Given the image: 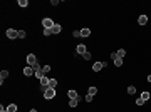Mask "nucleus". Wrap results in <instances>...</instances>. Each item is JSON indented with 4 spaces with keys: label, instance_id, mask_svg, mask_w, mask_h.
I'll list each match as a JSON object with an SVG mask.
<instances>
[{
    "label": "nucleus",
    "instance_id": "16",
    "mask_svg": "<svg viewBox=\"0 0 151 112\" xmlns=\"http://www.w3.org/2000/svg\"><path fill=\"white\" fill-rule=\"evenodd\" d=\"M149 97H151V94H149V92H143V94H141V99L144 100V102H146V100H148Z\"/></svg>",
    "mask_w": 151,
    "mask_h": 112
},
{
    "label": "nucleus",
    "instance_id": "26",
    "mask_svg": "<svg viewBox=\"0 0 151 112\" xmlns=\"http://www.w3.org/2000/svg\"><path fill=\"white\" fill-rule=\"evenodd\" d=\"M19 39H25V30H19Z\"/></svg>",
    "mask_w": 151,
    "mask_h": 112
},
{
    "label": "nucleus",
    "instance_id": "11",
    "mask_svg": "<svg viewBox=\"0 0 151 112\" xmlns=\"http://www.w3.org/2000/svg\"><path fill=\"white\" fill-rule=\"evenodd\" d=\"M138 23H139V25H146V23H148V17H146V15H141V17L138 19Z\"/></svg>",
    "mask_w": 151,
    "mask_h": 112
},
{
    "label": "nucleus",
    "instance_id": "9",
    "mask_svg": "<svg viewBox=\"0 0 151 112\" xmlns=\"http://www.w3.org/2000/svg\"><path fill=\"white\" fill-rule=\"evenodd\" d=\"M9 77V70H2L0 72V84L4 85V79H7Z\"/></svg>",
    "mask_w": 151,
    "mask_h": 112
},
{
    "label": "nucleus",
    "instance_id": "21",
    "mask_svg": "<svg viewBox=\"0 0 151 112\" xmlns=\"http://www.w3.org/2000/svg\"><path fill=\"white\" fill-rule=\"evenodd\" d=\"M124 55H126V50H124V49H119V50H118V57H119V59H123Z\"/></svg>",
    "mask_w": 151,
    "mask_h": 112
},
{
    "label": "nucleus",
    "instance_id": "30",
    "mask_svg": "<svg viewBox=\"0 0 151 112\" xmlns=\"http://www.w3.org/2000/svg\"><path fill=\"white\" fill-rule=\"evenodd\" d=\"M52 30H49V28H44V35H51Z\"/></svg>",
    "mask_w": 151,
    "mask_h": 112
},
{
    "label": "nucleus",
    "instance_id": "25",
    "mask_svg": "<svg viewBox=\"0 0 151 112\" xmlns=\"http://www.w3.org/2000/svg\"><path fill=\"white\" fill-rule=\"evenodd\" d=\"M32 69L35 70V72H37V70H40V69H42V67L39 65V62H37V64H34V65H32Z\"/></svg>",
    "mask_w": 151,
    "mask_h": 112
},
{
    "label": "nucleus",
    "instance_id": "17",
    "mask_svg": "<svg viewBox=\"0 0 151 112\" xmlns=\"http://www.w3.org/2000/svg\"><path fill=\"white\" fill-rule=\"evenodd\" d=\"M87 94H91V95H96V94H97V87H89Z\"/></svg>",
    "mask_w": 151,
    "mask_h": 112
},
{
    "label": "nucleus",
    "instance_id": "22",
    "mask_svg": "<svg viewBox=\"0 0 151 112\" xmlns=\"http://www.w3.org/2000/svg\"><path fill=\"white\" fill-rule=\"evenodd\" d=\"M114 65H116V67H121V65H123V59H119V57H118V59L114 60Z\"/></svg>",
    "mask_w": 151,
    "mask_h": 112
},
{
    "label": "nucleus",
    "instance_id": "18",
    "mask_svg": "<svg viewBox=\"0 0 151 112\" xmlns=\"http://www.w3.org/2000/svg\"><path fill=\"white\" fill-rule=\"evenodd\" d=\"M134 92H136V87H134V85H129V87H128V94H129V95H133Z\"/></svg>",
    "mask_w": 151,
    "mask_h": 112
},
{
    "label": "nucleus",
    "instance_id": "19",
    "mask_svg": "<svg viewBox=\"0 0 151 112\" xmlns=\"http://www.w3.org/2000/svg\"><path fill=\"white\" fill-rule=\"evenodd\" d=\"M27 5H29V2H27V0H19V7H22V9H25Z\"/></svg>",
    "mask_w": 151,
    "mask_h": 112
},
{
    "label": "nucleus",
    "instance_id": "28",
    "mask_svg": "<svg viewBox=\"0 0 151 112\" xmlns=\"http://www.w3.org/2000/svg\"><path fill=\"white\" fill-rule=\"evenodd\" d=\"M92 97H94V95H91V94H87V95H86V102H91V100H92Z\"/></svg>",
    "mask_w": 151,
    "mask_h": 112
},
{
    "label": "nucleus",
    "instance_id": "27",
    "mask_svg": "<svg viewBox=\"0 0 151 112\" xmlns=\"http://www.w3.org/2000/svg\"><path fill=\"white\" fill-rule=\"evenodd\" d=\"M143 104H144V100H143L141 97H139V99H136V105H143Z\"/></svg>",
    "mask_w": 151,
    "mask_h": 112
},
{
    "label": "nucleus",
    "instance_id": "33",
    "mask_svg": "<svg viewBox=\"0 0 151 112\" xmlns=\"http://www.w3.org/2000/svg\"><path fill=\"white\" fill-rule=\"evenodd\" d=\"M148 82H149V84H151V74L148 75Z\"/></svg>",
    "mask_w": 151,
    "mask_h": 112
},
{
    "label": "nucleus",
    "instance_id": "1",
    "mask_svg": "<svg viewBox=\"0 0 151 112\" xmlns=\"http://www.w3.org/2000/svg\"><path fill=\"white\" fill-rule=\"evenodd\" d=\"M44 97L47 99V100H51V99L56 97V89H52V87H49V89L44 90Z\"/></svg>",
    "mask_w": 151,
    "mask_h": 112
},
{
    "label": "nucleus",
    "instance_id": "23",
    "mask_svg": "<svg viewBox=\"0 0 151 112\" xmlns=\"http://www.w3.org/2000/svg\"><path fill=\"white\" fill-rule=\"evenodd\" d=\"M44 75H45V74H44V70H42V69H40V70H37V72H35V77H39V79H42Z\"/></svg>",
    "mask_w": 151,
    "mask_h": 112
},
{
    "label": "nucleus",
    "instance_id": "10",
    "mask_svg": "<svg viewBox=\"0 0 151 112\" xmlns=\"http://www.w3.org/2000/svg\"><path fill=\"white\" fill-rule=\"evenodd\" d=\"M67 97H69V99H79V94H77V92H76V90H69V92H67Z\"/></svg>",
    "mask_w": 151,
    "mask_h": 112
},
{
    "label": "nucleus",
    "instance_id": "24",
    "mask_svg": "<svg viewBox=\"0 0 151 112\" xmlns=\"http://www.w3.org/2000/svg\"><path fill=\"white\" fill-rule=\"evenodd\" d=\"M91 57H92V55H91V52H86L84 55H82V59H84V60H89Z\"/></svg>",
    "mask_w": 151,
    "mask_h": 112
},
{
    "label": "nucleus",
    "instance_id": "5",
    "mask_svg": "<svg viewBox=\"0 0 151 112\" xmlns=\"http://www.w3.org/2000/svg\"><path fill=\"white\" fill-rule=\"evenodd\" d=\"M27 64H29V67H32L34 64H37V57L34 55V54H29L27 55Z\"/></svg>",
    "mask_w": 151,
    "mask_h": 112
},
{
    "label": "nucleus",
    "instance_id": "20",
    "mask_svg": "<svg viewBox=\"0 0 151 112\" xmlns=\"http://www.w3.org/2000/svg\"><path fill=\"white\" fill-rule=\"evenodd\" d=\"M49 87L56 89V87H57V80H56V79H51V82H49Z\"/></svg>",
    "mask_w": 151,
    "mask_h": 112
},
{
    "label": "nucleus",
    "instance_id": "7",
    "mask_svg": "<svg viewBox=\"0 0 151 112\" xmlns=\"http://www.w3.org/2000/svg\"><path fill=\"white\" fill-rule=\"evenodd\" d=\"M76 52H77V54H81V55H84L86 52H87V49H86L84 44H79V45L76 47Z\"/></svg>",
    "mask_w": 151,
    "mask_h": 112
},
{
    "label": "nucleus",
    "instance_id": "3",
    "mask_svg": "<svg viewBox=\"0 0 151 112\" xmlns=\"http://www.w3.org/2000/svg\"><path fill=\"white\" fill-rule=\"evenodd\" d=\"M42 25H44V28L52 30V27H54L56 23H54V20H52V19H44V20H42Z\"/></svg>",
    "mask_w": 151,
    "mask_h": 112
},
{
    "label": "nucleus",
    "instance_id": "14",
    "mask_svg": "<svg viewBox=\"0 0 151 112\" xmlns=\"http://www.w3.org/2000/svg\"><path fill=\"white\" fill-rule=\"evenodd\" d=\"M62 30V27L61 25H59V23H56V25H54V27H52V33H59Z\"/></svg>",
    "mask_w": 151,
    "mask_h": 112
},
{
    "label": "nucleus",
    "instance_id": "31",
    "mask_svg": "<svg viewBox=\"0 0 151 112\" xmlns=\"http://www.w3.org/2000/svg\"><path fill=\"white\" fill-rule=\"evenodd\" d=\"M72 35H74V37H81V30H76V32H72Z\"/></svg>",
    "mask_w": 151,
    "mask_h": 112
},
{
    "label": "nucleus",
    "instance_id": "32",
    "mask_svg": "<svg viewBox=\"0 0 151 112\" xmlns=\"http://www.w3.org/2000/svg\"><path fill=\"white\" fill-rule=\"evenodd\" d=\"M0 112H9V110H7V109H4V105H2V107H0Z\"/></svg>",
    "mask_w": 151,
    "mask_h": 112
},
{
    "label": "nucleus",
    "instance_id": "8",
    "mask_svg": "<svg viewBox=\"0 0 151 112\" xmlns=\"http://www.w3.org/2000/svg\"><path fill=\"white\" fill-rule=\"evenodd\" d=\"M24 75H27V77H30V75H35V70H34L32 67H25V69H24Z\"/></svg>",
    "mask_w": 151,
    "mask_h": 112
},
{
    "label": "nucleus",
    "instance_id": "6",
    "mask_svg": "<svg viewBox=\"0 0 151 112\" xmlns=\"http://www.w3.org/2000/svg\"><path fill=\"white\" fill-rule=\"evenodd\" d=\"M104 67H106V64H104V62H96L94 65H92V70H94V72H99V70H103Z\"/></svg>",
    "mask_w": 151,
    "mask_h": 112
},
{
    "label": "nucleus",
    "instance_id": "2",
    "mask_svg": "<svg viewBox=\"0 0 151 112\" xmlns=\"http://www.w3.org/2000/svg\"><path fill=\"white\" fill-rule=\"evenodd\" d=\"M49 82H51V79H49V77H45V75L40 79V89H42V92H44L45 89H49Z\"/></svg>",
    "mask_w": 151,
    "mask_h": 112
},
{
    "label": "nucleus",
    "instance_id": "12",
    "mask_svg": "<svg viewBox=\"0 0 151 112\" xmlns=\"http://www.w3.org/2000/svg\"><path fill=\"white\" fill-rule=\"evenodd\" d=\"M79 100H81V97L79 99H69V105H71V107H77Z\"/></svg>",
    "mask_w": 151,
    "mask_h": 112
},
{
    "label": "nucleus",
    "instance_id": "34",
    "mask_svg": "<svg viewBox=\"0 0 151 112\" xmlns=\"http://www.w3.org/2000/svg\"><path fill=\"white\" fill-rule=\"evenodd\" d=\"M30 112H37V110H35V109H30Z\"/></svg>",
    "mask_w": 151,
    "mask_h": 112
},
{
    "label": "nucleus",
    "instance_id": "13",
    "mask_svg": "<svg viewBox=\"0 0 151 112\" xmlns=\"http://www.w3.org/2000/svg\"><path fill=\"white\" fill-rule=\"evenodd\" d=\"M89 35H91L89 28H82V30H81V37H89Z\"/></svg>",
    "mask_w": 151,
    "mask_h": 112
},
{
    "label": "nucleus",
    "instance_id": "15",
    "mask_svg": "<svg viewBox=\"0 0 151 112\" xmlns=\"http://www.w3.org/2000/svg\"><path fill=\"white\" fill-rule=\"evenodd\" d=\"M7 110L9 112H17V104H10L9 107H7Z\"/></svg>",
    "mask_w": 151,
    "mask_h": 112
},
{
    "label": "nucleus",
    "instance_id": "29",
    "mask_svg": "<svg viewBox=\"0 0 151 112\" xmlns=\"http://www.w3.org/2000/svg\"><path fill=\"white\" fill-rule=\"evenodd\" d=\"M42 70H44V74H47L49 70H51V65H45V67H42Z\"/></svg>",
    "mask_w": 151,
    "mask_h": 112
},
{
    "label": "nucleus",
    "instance_id": "4",
    "mask_svg": "<svg viewBox=\"0 0 151 112\" xmlns=\"http://www.w3.org/2000/svg\"><path fill=\"white\" fill-rule=\"evenodd\" d=\"M5 33L9 39H19V30H15V28H9Z\"/></svg>",
    "mask_w": 151,
    "mask_h": 112
}]
</instances>
